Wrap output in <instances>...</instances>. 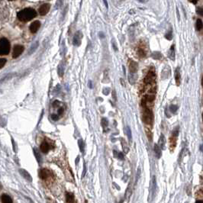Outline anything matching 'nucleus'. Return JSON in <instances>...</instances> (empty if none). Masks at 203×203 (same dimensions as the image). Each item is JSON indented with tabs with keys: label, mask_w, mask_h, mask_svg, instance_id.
Returning a JSON list of instances; mask_svg holds the SVG:
<instances>
[{
	"label": "nucleus",
	"mask_w": 203,
	"mask_h": 203,
	"mask_svg": "<svg viewBox=\"0 0 203 203\" xmlns=\"http://www.w3.org/2000/svg\"><path fill=\"white\" fill-rule=\"evenodd\" d=\"M37 16V11L32 8H25L19 11L17 14L18 19L21 21H28Z\"/></svg>",
	"instance_id": "1"
},
{
	"label": "nucleus",
	"mask_w": 203,
	"mask_h": 203,
	"mask_svg": "<svg viewBox=\"0 0 203 203\" xmlns=\"http://www.w3.org/2000/svg\"><path fill=\"white\" fill-rule=\"evenodd\" d=\"M10 42L6 38L0 39V56L7 55L10 51Z\"/></svg>",
	"instance_id": "2"
},
{
	"label": "nucleus",
	"mask_w": 203,
	"mask_h": 203,
	"mask_svg": "<svg viewBox=\"0 0 203 203\" xmlns=\"http://www.w3.org/2000/svg\"><path fill=\"white\" fill-rule=\"evenodd\" d=\"M143 121L147 124H152L154 114L150 109H144L143 112Z\"/></svg>",
	"instance_id": "3"
},
{
	"label": "nucleus",
	"mask_w": 203,
	"mask_h": 203,
	"mask_svg": "<svg viewBox=\"0 0 203 203\" xmlns=\"http://www.w3.org/2000/svg\"><path fill=\"white\" fill-rule=\"evenodd\" d=\"M144 83L147 85L154 84L156 82V74L154 70H150L144 79Z\"/></svg>",
	"instance_id": "4"
},
{
	"label": "nucleus",
	"mask_w": 203,
	"mask_h": 203,
	"mask_svg": "<svg viewBox=\"0 0 203 203\" xmlns=\"http://www.w3.org/2000/svg\"><path fill=\"white\" fill-rule=\"evenodd\" d=\"M83 37V33H82L80 31H77L75 33V34H74V39H73V44H74V45L76 46V47H79V46H80Z\"/></svg>",
	"instance_id": "5"
},
{
	"label": "nucleus",
	"mask_w": 203,
	"mask_h": 203,
	"mask_svg": "<svg viewBox=\"0 0 203 203\" xmlns=\"http://www.w3.org/2000/svg\"><path fill=\"white\" fill-rule=\"evenodd\" d=\"M24 47L22 45H19L17 44L15 45L13 48V51H12V57L13 58H17L24 51Z\"/></svg>",
	"instance_id": "6"
},
{
	"label": "nucleus",
	"mask_w": 203,
	"mask_h": 203,
	"mask_svg": "<svg viewBox=\"0 0 203 203\" xmlns=\"http://www.w3.org/2000/svg\"><path fill=\"white\" fill-rule=\"evenodd\" d=\"M138 69V64L133 60H129V71L131 74H135Z\"/></svg>",
	"instance_id": "7"
},
{
	"label": "nucleus",
	"mask_w": 203,
	"mask_h": 203,
	"mask_svg": "<svg viewBox=\"0 0 203 203\" xmlns=\"http://www.w3.org/2000/svg\"><path fill=\"white\" fill-rule=\"evenodd\" d=\"M50 9H51V5L48 3L43 4L42 6H41V7L39 8V14L41 15H45L48 13Z\"/></svg>",
	"instance_id": "8"
},
{
	"label": "nucleus",
	"mask_w": 203,
	"mask_h": 203,
	"mask_svg": "<svg viewBox=\"0 0 203 203\" xmlns=\"http://www.w3.org/2000/svg\"><path fill=\"white\" fill-rule=\"evenodd\" d=\"M40 27H41V22L39 21H34V22L31 24L29 29H30L31 33H36L40 28Z\"/></svg>",
	"instance_id": "9"
},
{
	"label": "nucleus",
	"mask_w": 203,
	"mask_h": 203,
	"mask_svg": "<svg viewBox=\"0 0 203 203\" xmlns=\"http://www.w3.org/2000/svg\"><path fill=\"white\" fill-rule=\"evenodd\" d=\"M39 176L42 179H48L51 176V173L48 169H41V171H40Z\"/></svg>",
	"instance_id": "10"
},
{
	"label": "nucleus",
	"mask_w": 203,
	"mask_h": 203,
	"mask_svg": "<svg viewBox=\"0 0 203 203\" xmlns=\"http://www.w3.org/2000/svg\"><path fill=\"white\" fill-rule=\"evenodd\" d=\"M51 149V145L49 144L48 142H47L46 141H43L41 144V151L44 153V154H47L48 151H50Z\"/></svg>",
	"instance_id": "11"
},
{
	"label": "nucleus",
	"mask_w": 203,
	"mask_h": 203,
	"mask_svg": "<svg viewBox=\"0 0 203 203\" xmlns=\"http://www.w3.org/2000/svg\"><path fill=\"white\" fill-rule=\"evenodd\" d=\"M175 80L177 86L180 85L181 81V75H180V69L179 67H177L175 70Z\"/></svg>",
	"instance_id": "12"
},
{
	"label": "nucleus",
	"mask_w": 203,
	"mask_h": 203,
	"mask_svg": "<svg viewBox=\"0 0 203 203\" xmlns=\"http://www.w3.org/2000/svg\"><path fill=\"white\" fill-rule=\"evenodd\" d=\"M168 56L171 60H175V45L173 44L168 53Z\"/></svg>",
	"instance_id": "13"
},
{
	"label": "nucleus",
	"mask_w": 203,
	"mask_h": 203,
	"mask_svg": "<svg viewBox=\"0 0 203 203\" xmlns=\"http://www.w3.org/2000/svg\"><path fill=\"white\" fill-rule=\"evenodd\" d=\"M166 144V138L164 137V134H161L160 136V138H159V141H158V147H160V149H164V146H165Z\"/></svg>",
	"instance_id": "14"
},
{
	"label": "nucleus",
	"mask_w": 203,
	"mask_h": 203,
	"mask_svg": "<svg viewBox=\"0 0 203 203\" xmlns=\"http://www.w3.org/2000/svg\"><path fill=\"white\" fill-rule=\"evenodd\" d=\"M66 203H76L74 194L71 192H67L66 195Z\"/></svg>",
	"instance_id": "15"
},
{
	"label": "nucleus",
	"mask_w": 203,
	"mask_h": 203,
	"mask_svg": "<svg viewBox=\"0 0 203 203\" xmlns=\"http://www.w3.org/2000/svg\"><path fill=\"white\" fill-rule=\"evenodd\" d=\"M1 201L2 203H12L11 197L8 195H6V194H4L1 196Z\"/></svg>",
	"instance_id": "16"
},
{
	"label": "nucleus",
	"mask_w": 203,
	"mask_h": 203,
	"mask_svg": "<svg viewBox=\"0 0 203 203\" xmlns=\"http://www.w3.org/2000/svg\"><path fill=\"white\" fill-rule=\"evenodd\" d=\"M154 152H155V155H156L157 158H158V159L160 158V157H161V155H162V151H161V149L158 147L157 144L154 145Z\"/></svg>",
	"instance_id": "17"
},
{
	"label": "nucleus",
	"mask_w": 203,
	"mask_h": 203,
	"mask_svg": "<svg viewBox=\"0 0 203 203\" xmlns=\"http://www.w3.org/2000/svg\"><path fill=\"white\" fill-rule=\"evenodd\" d=\"M169 143H170V147H171L172 149L175 148L176 145H177V137H173V136H172V137H170Z\"/></svg>",
	"instance_id": "18"
},
{
	"label": "nucleus",
	"mask_w": 203,
	"mask_h": 203,
	"mask_svg": "<svg viewBox=\"0 0 203 203\" xmlns=\"http://www.w3.org/2000/svg\"><path fill=\"white\" fill-rule=\"evenodd\" d=\"M78 145H79V150H80L81 153H84L85 144H84V142H83V139H79V141H78Z\"/></svg>",
	"instance_id": "19"
},
{
	"label": "nucleus",
	"mask_w": 203,
	"mask_h": 203,
	"mask_svg": "<svg viewBox=\"0 0 203 203\" xmlns=\"http://www.w3.org/2000/svg\"><path fill=\"white\" fill-rule=\"evenodd\" d=\"M196 28L197 31H201L202 28V21L200 19H197V21H196Z\"/></svg>",
	"instance_id": "20"
},
{
	"label": "nucleus",
	"mask_w": 203,
	"mask_h": 203,
	"mask_svg": "<svg viewBox=\"0 0 203 203\" xmlns=\"http://www.w3.org/2000/svg\"><path fill=\"white\" fill-rule=\"evenodd\" d=\"M151 56H152V57L154 59H156V60H160V59L161 58L162 54H160V52L156 51V52H153L152 54H151Z\"/></svg>",
	"instance_id": "21"
},
{
	"label": "nucleus",
	"mask_w": 203,
	"mask_h": 203,
	"mask_svg": "<svg viewBox=\"0 0 203 203\" xmlns=\"http://www.w3.org/2000/svg\"><path fill=\"white\" fill-rule=\"evenodd\" d=\"M125 133H126V134H127V136H128L129 141H132V131H131V128H130V127H128V126L126 127V128H125Z\"/></svg>",
	"instance_id": "22"
},
{
	"label": "nucleus",
	"mask_w": 203,
	"mask_h": 203,
	"mask_svg": "<svg viewBox=\"0 0 203 203\" xmlns=\"http://www.w3.org/2000/svg\"><path fill=\"white\" fill-rule=\"evenodd\" d=\"M178 109L179 108L177 105H171L169 106V111L171 112L173 114H175L177 112V110H178Z\"/></svg>",
	"instance_id": "23"
},
{
	"label": "nucleus",
	"mask_w": 203,
	"mask_h": 203,
	"mask_svg": "<svg viewBox=\"0 0 203 203\" xmlns=\"http://www.w3.org/2000/svg\"><path fill=\"white\" fill-rule=\"evenodd\" d=\"M101 124H102V128H107L108 125H109V122H108L107 119H105V118H103V119H102Z\"/></svg>",
	"instance_id": "24"
},
{
	"label": "nucleus",
	"mask_w": 203,
	"mask_h": 203,
	"mask_svg": "<svg viewBox=\"0 0 203 203\" xmlns=\"http://www.w3.org/2000/svg\"><path fill=\"white\" fill-rule=\"evenodd\" d=\"M165 38L167 40H169V41H171V40L173 39V31H172V29H170V30L165 34Z\"/></svg>",
	"instance_id": "25"
},
{
	"label": "nucleus",
	"mask_w": 203,
	"mask_h": 203,
	"mask_svg": "<svg viewBox=\"0 0 203 203\" xmlns=\"http://www.w3.org/2000/svg\"><path fill=\"white\" fill-rule=\"evenodd\" d=\"M137 53H138V55H139L141 57H145V56H146V51H144V48H139Z\"/></svg>",
	"instance_id": "26"
},
{
	"label": "nucleus",
	"mask_w": 203,
	"mask_h": 203,
	"mask_svg": "<svg viewBox=\"0 0 203 203\" xmlns=\"http://www.w3.org/2000/svg\"><path fill=\"white\" fill-rule=\"evenodd\" d=\"M58 74L60 76H63L64 74V66H62V64H60L58 66Z\"/></svg>",
	"instance_id": "27"
},
{
	"label": "nucleus",
	"mask_w": 203,
	"mask_h": 203,
	"mask_svg": "<svg viewBox=\"0 0 203 203\" xmlns=\"http://www.w3.org/2000/svg\"><path fill=\"white\" fill-rule=\"evenodd\" d=\"M6 61L7 60L5 58H0V69L3 67L5 66V64H6Z\"/></svg>",
	"instance_id": "28"
},
{
	"label": "nucleus",
	"mask_w": 203,
	"mask_h": 203,
	"mask_svg": "<svg viewBox=\"0 0 203 203\" xmlns=\"http://www.w3.org/2000/svg\"><path fill=\"white\" fill-rule=\"evenodd\" d=\"M178 134H179V127H177V128H176L175 129H174L173 131V133H172V136H173V137H177Z\"/></svg>",
	"instance_id": "29"
},
{
	"label": "nucleus",
	"mask_w": 203,
	"mask_h": 203,
	"mask_svg": "<svg viewBox=\"0 0 203 203\" xmlns=\"http://www.w3.org/2000/svg\"><path fill=\"white\" fill-rule=\"evenodd\" d=\"M197 13L199 14V15H201V16L203 15L202 8V7H199V8H198V9H197Z\"/></svg>",
	"instance_id": "30"
},
{
	"label": "nucleus",
	"mask_w": 203,
	"mask_h": 203,
	"mask_svg": "<svg viewBox=\"0 0 203 203\" xmlns=\"http://www.w3.org/2000/svg\"><path fill=\"white\" fill-rule=\"evenodd\" d=\"M51 119H52L54 121H57L59 119L58 115H55V114H53V115H51Z\"/></svg>",
	"instance_id": "31"
},
{
	"label": "nucleus",
	"mask_w": 203,
	"mask_h": 203,
	"mask_svg": "<svg viewBox=\"0 0 203 203\" xmlns=\"http://www.w3.org/2000/svg\"><path fill=\"white\" fill-rule=\"evenodd\" d=\"M60 105V102L58 101V100H56V101L54 102V103H53L54 107H58Z\"/></svg>",
	"instance_id": "32"
},
{
	"label": "nucleus",
	"mask_w": 203,
	"mask_h": 203,
	"mask_svg": "<svg viewBox=\"0 0 203 203\" xmlns=\"http://www.w3.org/2000/svg\"><path fill=\"white\" fill-rule=\"evenodd\" d=\"M112 98L114 99L115 101H117V96H116V92H115V90L112 91Z\"/></svg>",
	"instance_id": "33"
},
{
	"label": "nucleus",
	"mask_w": 203,
	"mask_h": 203,
	"mask_svg": "<svg viewBox=\"0 0 203 203\" xmlns=\"http://www.w3.org/2000/svg\"><path fill=\"white\" fill-rule=\"evenodd\" d=\"M64 108H60V109H58V115H63V113H64Z\"/></svg>",
	"instance_id": "34"
},
{
	"label": "nucleus",
	"mask_w": 203,
	"mask_h": 203,
	"mask_svg": "<svg viewBox=\"0 0 203 203\" xmlns=\"http://www.w3.org/2000/svg\"><path fill=\"white\" fill-rule=\"evenodd\" d=\"M119 159H121V160H123V159H124V155H123L122 153H121V152L119 153Z\"/></svg>",
	"instance_id": "35"
},
{
	"label": "nucleus",
	"mask_w": 203,
	"mask_h": 203,
	"mask_svg": "<svg viewBox=\"0 0 203 203\" xmlns=\"http://www.w3.org/2000/svg\"><path fill=\"white\" fill-rule=\"evenodd\" d=\"M99 37L101 38H105V34H104V33L102 31L99 32Z\"/></svg>",
	"instance_id": "36"
},
{
	"label": "nucleus",
	"mask_w": 203,
	"mask_h": 203,
	"mask_svg": "<svg viewBox=\"0 0 203 203\" xmlns=\"http://www.w3.org/2000/svg\"><path fill=\"white\" fill-rule=\"evenodd\" d=\"M88 86H89V87L90 89H92V87H93V86H92V81L91 80H89V83H88Z\"/></svg>",
	"instance_id": "37"
},
{
	"label": "nucleus",
	"mask_w": 203,
	"mask_h": 203,
	"mask_svg": "<svg viewBox=\"0 0 203 203\" xmlns=\"http://www.w3.org/2000/svg\"><path fill=\"white\" fill-rule=\"evenodd\" d=\"M112 46H114V49H115V51H117V47L115 44V42L112 41Z\"/></svg>",
	"instance_id": "38"
},
{
	"label": "nucleus",
	"mask_w": 203,
	"mask_h": 203,
	"mask_svg": "<svg viewBox=\"0 0 203 203\" xmlns=\"http://www.w3.org/2000/svg\"><path fill=\"white\" fill-rule=\"evenodd\" d=\"M191 2V3H193V4H196V3H197V1H192V2Z\"/></svg>",
	"instance_id": "39"
},
{
	"label": "nucleus",
	"mask_w": 203,
	"mask_h": 203,
	"mask_svg": "<svg viewBox=\"0 0 203 203\" xmlns=\"http://www.w3.org/2000/svg\"><path fill=\"white\" fill-rule=\"evenodd\" d=\"M196 203H203V202H202V201H201V200H199V201L196 202Z\"/></svg>",
	"instance_id": "40"
},
{
	"label": "nucleus",
	"mask_w": 203,
	"mask_h": 203,
	"mask_svg": "<svg viewBox=\"0 0 203 203\" xmlns=\"http://www.w3.org/2000/svg\"><path fill=\"white\" fill-rule=\"evenodd\" d=\"M202 86H203V78H202Z\"/></svg>",
	"instance_id": "41"
}]
</instances>
